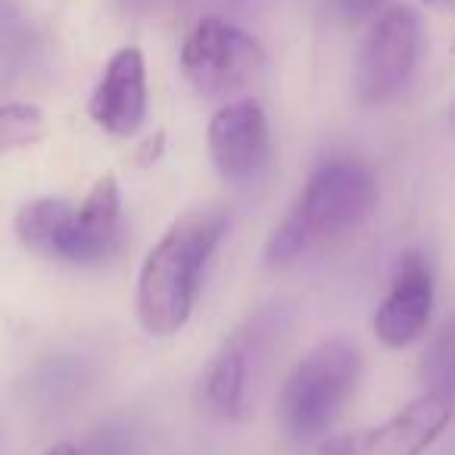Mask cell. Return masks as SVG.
<instances>
[{"instance_id":"cell-7","label":"cell","mask_w":455,"mask_h":455,"mask_svg":"<svg viewBox=\"0 0 455 455\" xmlns=\"http://www.w3.org/2000/svg\"><path fill=\"white\" fill-rule=\"evenodd\" d=\"M421 53V20L411 7H390L368 32L355 66V91L365 103H384L405 88Z\"/></svg>"},{"instance_id":"cell-11","label":"cell","mask_w":455,"mask_h":455,"mask_svg":"<svg viewBox=\"0 0 455 455\" xmlns=\"http://www.w3.org/2000/svg\"><path fill=\"white\" fill-rule=\"evenodd\" d=\"M206 405L221 418H241L243 396H247V353L241 343H225L203 374Z\"/></svg>"},{"instance_id":"cell-5","label":"cell","mask_w":455,"mask_h":455,"mask_svg":"<svg viewBox=\"0 0 455 455\" xmlns=\"http://www.w3.org/2000/svg\"><path fill=\"white\" fill-rule=\"evenodd\" d=\"M181 69L196 94L228 97L259 78L266 69V51L243 28L206 16L184 38Z\"/></svg>"},{"instance_id":"cell-18","label":"cell","mask_w":455,"mask_h":455,"mask_svg":"<svg viewBox=\"0 0 455 455\" xmlns=\"http://www.w3.org/2000/svg\"><path fill=\"white\" fill-rule=\"evenodd\" d=\"M107 455H109V452H107Z\"/></svg>"},{"instance_id":"cell-10","label":"cell","mask_w":455,"mask_h":455,"mask_svg":"<svg viewBox=\"0 0 455 455\" xmlns=\"http://www.w3.org/2000/svg\"><path fill=\"white\" fill-rule=\"evenodd\" d=\"M88 113L107 134L132 138L147 116V66L138 47H122L107 63Z\"/></svg>"},{"instance_id":"cell-14","label":"cell","mask_w":455,"mask_h":455,"mask_svg":"<svg viewBox=\"0 0 455 455\" xmlns=\"http://www.w3.org/2000/svg\"><path fill=\"white\" fill-rule=\"evenodd\" d=\"M324 4H328V13L337 22L359 26V22H368L371 16H378V10H384L390 0H324Z\"/></svg>"},{"instance_id":"cell-3","label":"cell","mask_w":455,"mask_h":455,"mask_svg":"<svg viewBox=\"0 0 455 455\" xmlns=\"http://www.w3.org/2000/svg\"><path fill=\"white\" fill-rule=\"evenodd\" d=\"M13 228L22 247L47 259L100 266L122 247L119 181L107 172L78 206L63 196H38L16 212Z\"/></svg>"},{"instance_id":"cell-1","label":"cell","mask_w":455,"mask_h":455,"mask_svg":"<svg viewBox=\"0 0 455 455\" xmlns=\"http://www.w3.org/2000/svg\"><path fill=\"white\" fill-rule=\"evenodd\" d=\"M228 215L219 206L181 212L153 243L138 275V318L153 337H175L194 315L200 281L225 237Z\"/></svg>"},{"instance_id":"cell-9","label":"cell","mask_w":455,"mask_h":455,"mask_svg":"<svg viewBox=\"0 0 455 455\" xmlns=\"http://www.w3.org/2000/svg\"><path fill=\"white\" fill-rule=\"evenodd\" d=\"M434 297V275H430L427 259L415 250L399 256L390 293L384 297V303L378 306V315H374L378 340L390 349H403L415 343L430 324Z\"/></svg>"},{"instance_id":"cell-12","label":"cell","mask_w":455,"mask_h":455,"mask_svg":"<svg viewBox=\"0 0 455 455\" xmlns=\"http://www.w3.org/2000/svg\"><path fill=\"white\" fill-rule=\"evenodd\" d=\"M44 138V113L32 103H4L0 107V156L32 147Z\"/></svg>"},{"instance_id":"cell-17","label":"cell","mask_w":455,"mask_h":455,"mask_svg":"<svg viewBox=\"0 0 455 455\" xmlns=\"http://www.w3.org/2000/svg\"><path fill=\"white\" fill-rule=\"evenodd\" d=\"M452 51H455V41H452Z\"/></svg>"},{"instance_id":"cell-16","label":"cell","mask_w":455,"mask_h":455,"mask_svg":"<svg viewBox=\"0 0 455 455\" xmlns=\"http://www.w3.org/2000/svg\"><path fill=\"white\" fill-rule=\"evenodd\" d=\"M430 4H443V7H449V10H455V0H430Z\"/></svg>"},{"instance_id":"cell-4","label":"cell","mask_w":455,"mask_h":455,"mask_svg":"<svg viewBox=\"0 0 455 455\" xmlns=\"http://www.w3.org/2000/svg\"><path fill=\"white\" fill-rule=\"evenodd\" d=\"M362 380V353L355 343L334 337L297 362L281 390V424L297 440L324 434Z\"/></svg>"},{"instance_id":"cell-13","label":"cell","mask_w":455,"mask_h":455,"mask_svg":"<svg viewBox=\"0 0 455 455\" xmlns=\"http://www.w3.org/2000/svg\"><path fill=\"white\" fill-rule=\"evenodd\" d=\"M421 374L427 380V390H443L455 396V324L440 331L430 349L424 353Z\"/></svg>"},{"instance_id":"cell-15","label":"cell","mask_w":455,"mask_h":455,"mask_svg":"<svg viewBox=\"0 0 455 455\" xmlns=\"http://www.w3.org/2000/svg\"><path fill=\"white\" fill-rule=\"evenodd\" d=\"M41 455H82V452H78V449L72 446V443H53V446L44 449Z\"/></svg>"},{"instance_id":"cell-8","label":"cell","mask_w":455,"mask_h":455,"mask_svg":"<svg viewBox=\"0 0 455 455\" xmlns=\"http://www.w3.org/2000/svg\"><path fill=\"white\" fill-rule=\"evenodd\" d=\"M209 156L225 181L250 184L266 172L272 159L268 116L259 100H231L209 122Z\"/></svg>"},{"instance_id":"cell-2","label":"cell","mask_w":455,"mask_h":455,"mask_svg":"<svg viewBox=\"0 0 455 455\" xmlns=\"http://www.w3.org/2000/svg\"><path fill=\"white\" fill-rule=\"evenodd\" d=\"M378 178L355 159H334L312 172L303 194L266 243V266L284 268L309 247L362 228L378 209Z\"/></svg>"},{"instance_id":"cell-6","label":"cell","mask_w":455,"mask_h":455,"mask_svg":"<svg viewBox=\"0 0 455 455\" xmlns=\"http://www.w3.org/2000/svg\"><path fill=\"white\" fill-rule=\"evenodd\" d=\"M455 415V396L443 390H424L384 424L337 434L318 446L322 455H421L440 440Z\"/></svg>"}]
</instances>
